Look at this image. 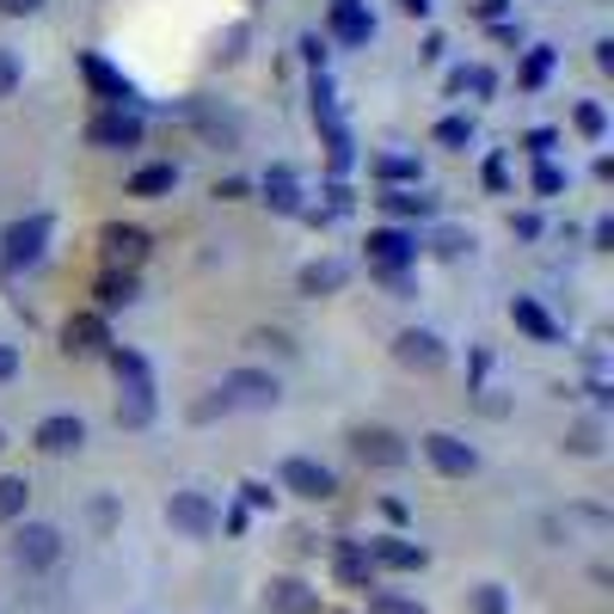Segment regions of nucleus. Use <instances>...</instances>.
Instances as JSON below:
<instances>
[{"label":"nucleus","mask_w":614,"mask_h":614,"mask_svg":"<svg viewBox=\"0 0 614 614\" xmlns=\"http://www.w3.org/2000/svg\"><path fill=\"white\" fill-rule=\"evenodd\" d=\"M215 399L221 406H240V412H271L276 399H283V387H276V375H264V368H228L221 375V387H215Z\"/></svg>","instance_id":"nucleus-1"},{"label":"nucleus","mask_w":614,"mask_h":614,"mask_svg":"<svg viewBox=\"0 0 614 614\" xmlns=\"http://www.w3.org/2000/svg\"><path fill=\"white\" fill-rule=\"evenodd\" d=\"M418 448L430 455V467H436L443 479H474L479 474V448L461 443L455 430H424V436H418Z\"/></svg>","instance_id":"nucleus-2"},{"label":"nucleus","mask_w":614,"mask_h":614,"mask_svg":"<svg viewBox=\"0 0 614 614\" xmlns=\"http://www.w3.org/2000/svg\"><path fill=\"white\" fill-rule=\"evenodd\" d=\"M167 522L179 528V535H191V541H209L215 528H221V510H215V498L209 491H172L167 498Z\"/></svg>","instance_id":"nucleus-3"},{"label":"nucleus","mask_w":614,"mask_h":614,"mask_svg":"<svg viewBox=\"0 0 614 614\" xmlns=\"http://www.w3.org/2000/svg\"><path fill=\"white\" fill-rule=\"evenodd\" d=\"M44 246H49V215H25V221H13L0 234V264L7 271H31L44 259Z\"/></svg>","instance_id":"nucleus-4"},{"label":"nucleus","mask_w":614,"mask_h":614,"mask_svg":"<svg viewBox=\"0 0 614 614\" xmlns=\"http://www.w3.org/2000/svg\"><path fill=\"white\" fill-rule=\"evenodd\" d=\"M394 363L406 368V375H436V368L448 363V344L430 326H406V332L394 338Z\"/></svg>","instance_id":"nucleus-5"},{"label":"nucleus","mask_w":614,"mask_h":614,"mask_svg":"<svg viewBox=\"0 0 614 614\" xmlns=\"http://www.w3.org/2000/svg\"><path fill=\"white\" fill-rule=\"evenodd\" d=\"M13 559H19L25 571H49V566L61 559V528H56V522H19Z\"/></svg>","instance_id":"nucleus-6"},{"label":"nucleus","mask_w":614,"mask_h":614,"mask_svg":"<svg viewBox=\"0 0 614 614\" xmlns=\"http://www.w3.org/2000/svg\"><path fill=\"white\" fill-rule=\"evenodd\" d=\"M351 455L363 467H406V436L387 424H356L351 430Z\"/></svg>","instance_id":"nucleus-7"},{"label":"nucleus","mask_w":614,"mask_h":614,"mask_svg":"<svg viewBox=\"0 0 614 614\" xmlns=\"http://www.w3.org/2000/svg\"><path fill=\"white\" fill-rule=\"evenodd\" d=\"M276 479H283V491H295V498H314V504H326V498L338 491V474H332V467H320L314 455H289Z\"/></svg>","instance_id":"nucleus-8"},{"label":"nucleus","mask_w":614,"mask_h":614,"mask_svg":"<svg viewBox=\"0 0 614 614\" xmlns=\"http://www.w3.org/2000/svg\"><path fill=\"white\" fill-rule=\"evenodd\" d=\"M80 75H87V87L99 92L111 111H136V87H129V80H123L117 68L99 56V49H80Z\"/></svg>","instance_id":"nucleus-9"},{"label":"nucleus","mask_w":614,"mask_h":614,"mask_svg":"<svg viewBox=\"0 0 614 614\" xmlns=\"http://www.w3.org/2000/svg\"><path fill=\"white\" fill-rule=\"evenodd\" d=\"M87 141L92 148H111V154L141 148V117L136 111H99V117L87 123Z\"/></svg>","instance_id":"nucleus-10"},{"label":"nucleus","mask_w":614,"mask_h":614,"mask_svg":"<svg viewBox=\"0 0 614 614\" xmlns=\"http://www.w3.org/2000/svg\"><path fill=\"white\" fill-rule=\"evenodd\" d=\"M31 443L44 448V455H80V448H87V424H80L75 412H56V418H44V424L31 430Z\"/></svg>","instance_id":"nucleus-11"},{"label":"nucleus","mask_w":614,"mask_h":614,"mask_svg":"<svg viewBox=\"0 0 614 614\" xmlns=\"http://www.w3.org/2000/svg\"><path fill=\"white\" fill-rule=\"evenodd\" d=\"M363 553H368V566H387V571H424L430 566V553L406 535H375Z\"/></svg>","instance_id":"nucleus-12"},{"label":"nucleus","mask_w":614,"mask_h":614,"mask_svg":"<svg viewBox=\"0 0 614 614\" xmlns=\"http://www.w3.org/2000/svg\"><path fill=\"white\" fill-rule=\"evenodd\" d=\"M412 259H418V240L406 228H375L368 234V264H375V271H406Z\"/></svg>","instance_id":"nucleus-13"},{"label":"nucleus","mask_w":614,"mask_h":614,"mask_svg":"<svg viewBox=\"0 0 614 614\" xmlns=\"http://www.w3.org/2000/svg\"><path fill=\"white\" fill-rule=\"evenodd\" d=\"M61 351H68V356H105L111 351L105 314H75V320L61 326Z\"/></svg>","instance_id":"nucleus-14"},{"label":"nucleus","mask_w":614,"mask_h":614,"mask_svg":"<svg viewBox=\"0 0 614 614\" xmlns=\"http://www.w3.org/2000/svg\"><path fill=\"white\" fill-rule=\"evenodd\" d=\"M99 246H105V264H111V271H136V264L148 259V234H141V228H123V221H111V228L99 234Z\"/></svg>","instance_id":"nucleus-15"},{"label":"nucleus","mask_w":614,"mask_h":614,"mask_svg":"<svg viewBox=\"0 0 614 614\" xmlns=\"http://www.w3.org/2000/svg\"><path fill=\"white\" fill-rule=\"evenodd\" d=\"M264 602H271L276 614H314L320 609V596H314L302 578H271L264 583Z\"/></svg>","instance_id":"nucleus-16"},{"label":"nucleus","mask_w":614,"mask_h":614,"mask_svg":"<svg viewBox=\"0 0 614 614\" xmlns=\"http://www.w3.org/2000/svg\"><path fill=\"white\" fill-rule=\"evenodd\" d=\"M332 37L338 44H368L375 37V19L363 13V0H332Z\"/></svg>","instance_id":"nucleus-17"},{"label":"nucleus","mask_w":614,"mask_h":614,"mask_svg":"<svg viewBox=\"0 0 614 614\" xmlns=\"http://www.w3.org/2000/svg\"><path fill=\"white\" fill-rule=\"evenodd\" d=\"M302 295H338L344 283H351V264H338V259H314V264H302Z\"/></svg>","instance_id":"nucleus-18"},{"label":"nucleus","mask_w":614,"mask_h":614,"mask_svg":"<svg viewBox=\"0 0 614 614\" xmlns=\"http://www.w3.org/2000/svg\"><path fill=\"white\" fill-rule=\"evenodd\" d=\"M92 295H99V314H117V307H129L141 295V283H136V271H105Z\"/></svg>","instance_id":"nucleus-19"},{"label":"nucleus","mask_w":614,"mask_h":614,"mask_svg":"<svg viewBox=\"0 0 614 614\" xmlns=\"http://www.w3.org/2000/svg\"><path fill=\"white\" fill-rule=\"evenodd\" d=\"M510 320H516L528 338H541V344H559V326H553L547 314H541L535 295H516V302H510Z\"/></svg>","instance_id":"nucleus-20"},{"label":"nucleus","mask_w":614,"mask_h":614,"mask_svg":"<svg viewBox=\"0 0 614 614\" xmlns=\"http://www.w3.org/2000/svg\"><path fill=\"white\" fill-rule=\"evenodd\" d=\"M264 203H271L276 215H302V191H295L289 167H271V179H264Z\"/></svg>","instance_id":"nucleus-21"},{"label":"nucleus","mask_w":614,"mask_h":614,"mask_svg":"<svg viewBox=\"0 0 614 614\" xmlns=\"http://www.w3.org/2000/svg\"><path fill=\"white\" fill-rule=\"evenodd\" d=\"M172 184H179V167H167V160H160V167L129 172V184H123V191H129V197H167Z\"/></svg>","instance_id":"nucleus-22"},{"label":"nucleus","mask_w":614,"mask_h":614,"mask_svg":"<svg viewBox=\"0 0 614 614\" xmlns=\"http://www.w3.org/2000/svg\"><path fill=\"white\" fill-rule=\"evenodd\" d=\"M338 578H344V583H363V590H375V566H368V553L356 547V541H338Z\"/></svg>","instance_id":"nucleus-23"},{"label":"nucleus","mask_w":614,"mask_h":614,"mask_svg":"<svg viewBox=\"0 0 614 614\" xmlns=\"http://www.w3.org/2000/svg\"><path fill=\"white\" fill-rule=\"evenodd\" d=\"M154 418V387H123V399H117V424L123 430H141Z\"/></svg>","instance_id":"nucleus-24"},{"label":"nucleus","mask_w":614,"mask_h":614,"mask_svg":"<svg viewBox=\"0 0 614 614\" xmlns=\"http://www.w3.org/2000/svg\"><path fill=\"white\" fill-rule=\"evenodd\" d=\"M105 363H111V375H117L123 387H154V382H148V363H141L136 351H123V344H111V351H105Z\"/></svg>","instance_id":"nucleus-25"},{"label":"nucleus","mask_w":614,"mask_h":614,"mask_svg":"<svg viewBox=\"0 0 614 614\" xmlns=\"http://www.w3.org/2000/svg\"><path fill=\"white\" fill-rule=\"evenodd\" d=\"M375 179H387V184H418V154H375Z\"/></svg>","instance_id":"nucleus-26"},{"label":"nucleus","mask_w":614,"mask_h":614,"mask_svg":"<svg viewBox=\"0 0 614 614\" xmlns=\"http://www.w3.org/2000/svg\"><path fill=\"white\" fill-rule=\"evenodd\" d=\"M25 504H31V486L19 474H0V522H25Z\"/></svg>","instance_id":"nucleus-27"},{"label":"nucleus","mask_w":614,"mask_h":614,"mask_svg":"<svg viewBox=\"0 0 614 614\" xmlns=\"http://www.w3.org/2000/svg\"><path fill=\"white\" fill-rule=\"evenodd\" d=\"M382 209H387V215H399V221H418V215H430L436 203L418 197V191H382Z\"/></svg>","instance_id":"nucleus-28"},{"label":"nucleus","mask_w":614,"mask_h":614,"mask_svg":"<svg viewBox=\"0 0 614 614\" xmlns=\"http://www.w3.org/2000/svg\"><path fill=\"white\" fill-rule=\"evenodd\" d=\"M368 614H430V609L412 596H399V590H368Z\"/></svg>","instance_id":"nucleus-29"},{"label":"nucleus","mask_w":614,"mask_h":614,"mask_svg":"<svg viewBox=\"0 0 614 614\" xmlns=\"http://www.w3.org/2000/svg\"><path fill=\"white\" fill-rule=\"evenodd\" d=\"M566 448H571V455H602V424H596V418L571 424L566 430Z\"/></svg>","instance_id":"nucleus-30"},{"label":"nucleus","mask_w":614,"mask_h":614,"mask_svg":"<svg viewBox=\"0 0 614 614\" xmlns=\"http://www.w3.org/2000/svg\"><path fill=\"white\" fill-rule=\"evenodd\" d=\"M491 87H498L491 68H455V75H448V92H479V99H486Z\"/></svg>","instance_id":"nucleus-31"},{"label":"nucleus","mask_w":614,"mask_h":614,"mask_svg":"<svg viewBox=\"0 0 614 614\" xmlns=\"http://www.w3.org/2000/svg\"><path fill=\"white\" fill-rule=\"evenodd\" d=\"M436 141H443V148H467V141H474V117H443L436 123Z\"/></svg>","instance_id":"nucleus-32"},{"label":"nucleus","mask_w":614,"mask_h":614,"mask_svg":"<svg viewBox=\"0 0 614 614\" xmlns=\"http://www.w3.org/2000/svg\"><path fill=\"white\" fill-rule=\"evenodd\" d=\"M19 80H25V61H19L13 49H0V99H13Z\"/></svg>","instance_id":"nucleus-33"},{"label":"nucleus","mask_w":614,"mask_h":614,"mask_svg":"<svg viewBox=\"0 0 614 614\" xmlns=\"http://www.w3.org/2000/svg\"><path fill=\"white\" fill-rule=\"evenodd\" d=\"M547 68H553V49H535V56H528V68H522V87H541V80H547Z\"/></svg>","instance_id":"nucleus-34"},{"label":"nucleus","mask_w":614,"mask_h":614,"mask_svg":"<svg viewBox=\"0 0 614 614\" xmlns=\"http://www.w3.org/2000/svg\"><path fill=\"white\" fill-rule=\"evenodd\" d=\"M578 129H583V136H590V141H596L602 129H609V117H602V105H578Z\"/></svg>","instance_id":"nucleus-35"},{"label":"nucleus","mask_w":614,"mask_h":614,"mask_svg":"<svg viewBox=\"0 0 614 614\" xmlns=\"http://www.w3.org/2000/svg\"><path fill=\"white\" fill-rule=\"evenodd\" d=\"M535 191H541V197H559V191H566V172H559V167H541L535 172Z\"/></svg>","instance_id":"nucleus-36"},{"label":"nucleus","mask_w":614,"mask_h":614,"mask_svg":"<svg viewBox=\"0 0 614 614\" xmlns=\"http://www.w3.org/2000/svg\"><path fill=\"white\" fill-rule=\"evenodd\" d=\"M44 13V0H0V19H31Z\"/></svg>","instance_id":"nucleus-37"},{"label":"nucleus","mask_w":614,"mask_h":614,"mask_svg":"<svg viewBox=\"0 0 614 614\" xmlns=\"http://www.w3.org/2000/svg\"><path fill=\"white\" fill-rule=\"evenodd\" d=\"M553 141H559V129H528L522 148H528V154H553Z\"/></svg>","instance_id":"nucleus-38"},{"label":"nucleus","mask_w":614,"mask_h":614,"mask_svg":"<svg viewBox=\"0 0 614 614\" xmlns=\"http://www.w3.org/2000/svg\"><path fill=\"white\" fill-rule=\"evenodd\" d=\"M479 614H504V590H498V583H486V590H479Z\"/></svg>","instance_id":"nucleus-39"},{"label":"nucleus","mask_w":614,"mask_h":614,"mask_svg":"<svg viewBox=\"0 0 614 614\" xmlns=\"http://www.w3.org/2000/svg\"><path fill=\"white\" fill-rule=\"evenodd\" d=\"M302 56L314 61V68H326V37H314V31H307V37H302Z\"/></svg>","instance_id":"nucleus-40"},{"label":"nucleus","mask_w":614,"mask_h":614,"mask_svg":"<svg viewBox=\"0 0 614 614\" xmlns=\"http://www.w3.org/2000/svg\"><path fill=\"white\" fill-rule=\"evenodd\" d=\"M246 197V179H221L215 184V203H240Z\"/></svg>","instance_id":"nucleus-41"},{"label":"nucleus","mask_w":614,"mask_h":614,"mask_svg":"<svg viewBox=\"0 0 614 614\" xmlns=\"http://www.w3.org/2000/svg\"><path fill=\"white\" fill-rule=\"evenodd\" d=\"M240 491H246V504H259V510H264V504H271V498H276V491H271V486H259V479H246V486H240Z\"/></svg>","instance_id":"nucleus-42"},{"label":"nucleus","mask_w":614,"mask_h":614,"mask_svg":"<svg viewBox=\"0 0 614 614\" xmlns=\"http://www.w3.org/2000/svg\"><path fill=\"white\" fill-rule=\"evenodd\" d=\"M13 375H19V351L13 344H0V382H13Z\"/></svg>","instance_id":"nucleus-43"},{"label":"nucleus","mask_w":614,"mask_h":614,"mask_svg":"<svg viewBox=\"0 0 614 614\" xmlns=\"http://www.w3.org/2000/svg\"><path fill=\"white\" fill-rule=\"evenodd\" d=\"M510 228H516V240H541V221H535V215H516Z\"/></svg>","instance_id":"nucleus-44"},{"label":"nucleus","mask_w":614,"mask_h":614,"mask_svg":"<svg viewBox=\"0 0 614 614\" xmlns=\"http://www.w3.org/2000/svg\"><path fill=\"white\" fill-rule=\"evenodd\" d=\"M596 68H602V75H614V37H602V44H596Z\"/></svg>","instance_id":"nucleus-45"},{"label":"nucleus","mask_w":614,"mask_h":614,"mask_svg":"<svg viewBox=\"0 0 614 614\" xmlns=\"http://www.w3.org/2000/svg\"><path fill=\"white\" fill-rule=\"evenodd\" d=\"M590 240H596V252H609V246H614V221H596V228H590Z\"/></svg>","instance_id":"nucleus-46"},{"label":"nucleus","mask_w":614,"mask_h":614,"mask_svg":"<svg viewBox=\"0 0 614 614\" xmlns=\"http://www.w3.org/2000/svg\"><path fill=\"white\" fill-rule=\"evenodd\" d=\"M461 246H474V240H461V234H443V240H436V252H443V259H455Z\"/></svg>","instance_id":"nucleus-47"},{"label":"nucleus","mask_w":614,"mask_h":614,"mask_svg":"<svg viewBox=\"0 0 614 614\" xmlns=\"http://www.w3.org/2000/svg\"><path fill=\"white\" fill-rule=\"evenodd\" d=\"M399 13H406V19H430V0H399Z\"/></svg>","instance_id":"nucleus-48"},{"label":"nucleus","mask_w":614,"mask_h":614,"mask_svg":"<svg viewBox=\"0 0 614 614\" xmlns=\"http://www.w3.org/2000/svg\"><path fill=\"white\" fill-rule=\"evenodd\" d=\"M0 448H7V430H0Z\"/></svg>","instance_id":"nucleus-49"}]
</instances>
